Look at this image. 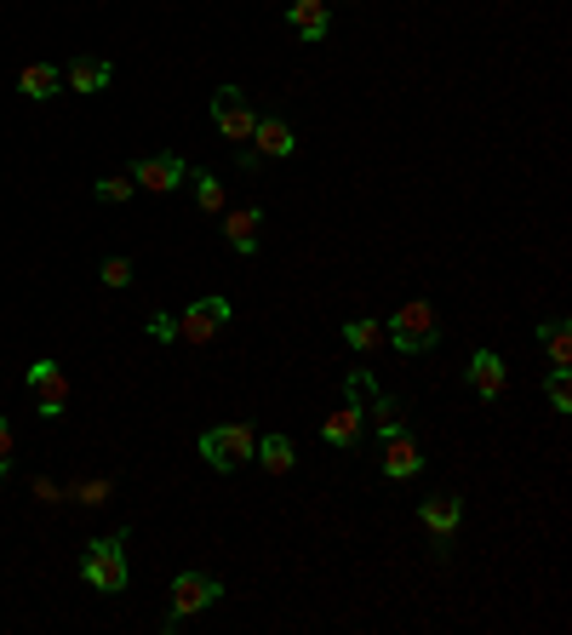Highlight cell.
Segmentation results:
<instances>
[{
	"mask_svg": "<svg viewBox=\"0 0 572 635\" xmlns=\"http://www.w3.org/2000/svg\"><path fill=\"white\" fill-rule=\"evenodd\" d=\"M253 452H258L253 424H212L207 436H201V459H207L218 475H235L241 464H253Z\"/></svg>",
	"mask_w": 572,
	"mask_h": 635,
	"instance_id": "6da1fadb",
	"label": "cell"
},
{
	"mask_svg": "<svg viewBox=\"0 0 572 635\" xmlns=\"http://www.w3.org/2000/svg\"><path fill=\"white\" fill-rule=\"evenodd\" d=\"M384 338L401 349V355H418V349H435V338H441V321H435V310L424 298H412V303H401V310L389 315V326H384Z\"/></svg>",
	"mask_w": 572,
	"mask_h": 635,
	"instance_id": "7a4b0ae2",
	"label": "cell"
},
{
	"mask_svg": "<svg viewBox=\"0 0 572 635\" xmlns=\"http://www.w3.org/2000/svg\"><path fill=\"white\" fill-rule=\"evenodd\" d=\"M81 578L92 584V590H104V596H120V590H127V532H115V539L86 544Z\"/></svg>",
	"mask_w": 572,
	"mask_h": 635,
	"instance_id": "3957f363",
	"label": "cell"
},
{
	"mask_svg": "<svg viewBox=\"0 0 572 635\" xmlns=\"http://www.w3.org/2000/svg\"><path fill=\"white\" fill-rule=\"evenodd\" d=\"M212 126H218V138H230V143H253L258 109L246 104L241 86H218V92H212Z\"/></svg>",
	"mask_w": 572,
	"mask_h": 635,
	"instance_id": "277c9868",
	"label": "cell"
},
{
	"mask_svg": "<svg viewBox=\"0 0 572 635\" xmlns=\"http://www.w3.org/2000/svg\"><path fill=\"white\" fill-rule=\"evenodd\" d=\"M218 596H223V584L212 573H178V578H172V619L166 624H184L195 613H207Z\"/></svg>",
	"mask_w": 572,
	"mask_h": 635,
	"instance_id": "5b68a950",
	"label": "cell"
},
{
	"mask_svg": "<svg viewBox=\"0 0 572 635\" xmlns=\"http://www.w3.org/2000/svg\"><path fill=\"white\" fill-rule=\"evenodd\" d=\"M30 390H35V401H40V418H63L69 413V372L58 367V361H35L30 367Z\"/></svg>",
	"mask_w": 572,
	"mask_h": 635,
	"instance_id": "8992f818",
	"label": "cell"
},
{
	"mask_svg": "<svg viewBox=\"0 0 572 635\" xmlns=\"http://www.w3.org/2000/svg\"><path fill=\"white\" fill-rule=\"evenodd\" d=\"M223 321H230V298H195L178 315V338L184 344H212Z\"/></svg>",
	"mask_w": 572,
	"mask_h": 635,
	"instance_id": "52a82bcc",
	"label": "cell"
},
{
	"mask_svg": "<svg viewBox=\"0 0 572 635\" xmlns=\"http://www.w3.org/2000/svg\"><path fill=\"white\" fill-rule=\"evenodd\" d=\"M189 177V166L178 161V155H143L138 161V172H132V184L138 189H155V195H172Z\"/></svg>",
	"mask_w": 572,
	"mask_h": 635,
	"instance_id": "ba28073f",
	"label": "cell"
},
{
	"mask_svg": "<svg viewBox=\"0 0 572 635\" xmlns=\"http://www.w3.org/2000/svg\"><path fill=\"white\" fill-rule=\"evenodd\" d=\"M504 384H510L504 355H492V349H476V355H469V390H476L481 401H499Z\"/></svg>",
	"mask_w": 572,
	"mask_h": 635,
	"instance_id": "9c48e42d",
	"label": "cell"
},
{
	"mask_svg": "<svg viewBox=\"0 0 572 635\" xmlns=\"http://www.w3.org/2000/svg\"><path fill=\"white\" fill-rule=\"evenodd\" d=\"M418 470H424V452L412 447L407 429H395V436H384V475L389 481H412Z\"/></svg>",
	"mask_w": 572,
	"mask_h": 635,
	"instance_id": "30bf717a",
	"label": "cell"
},
{
	"mask_svg": "<svg viewBox=\"0 0 572 635\" xmlns=\"http://www.w3.org/2000/svg\"><path fill=\"white\" fill-rule=\"evenodd\" d=\"M418 521H424V527L435 532V539L446 544V539L458 532V521H464V504H458L453 493H435V498H424V504H418Z\"/></svg>",
	"mask_w": 572,
	"mask_h": 635,
	"instance_id": "8fae6325",
	"label": "cell"
},
{
	"mask_svg": "<svg viewBox=\"0 0 572 635\" xmlns=\"http://www.w3.org/2000/svg\"><path fill=\"white\" fill-rule=\"evenodd\" d=\"M258 230H264V212H258V207L223 212V241H230L235 252H258Z\"/></svg>",
	"mask_w": 572,
	"mask_h": 635,
	"instance_id": "7c38bea8",
	"label": "cell"
},
{
	"mask_svg": "<svg viewBox=\"0 0 572 635\" xmlns=\"http://www.w3.org/2000/svg\"><path fill=\"white\" fill-rule=\"evenodd\" d=\"M63 81H69V92H104L115 81V64L109 58H74Z\"/></svg>",
	"mask_w": 572,
	"mask_h": 635,
	"instance_id": "4fadbf2b",
	"label": "cell"
},
{
	"mask_svg": "<svg viewBox=\"0 0 572 635\" xmlns=\"http://www.w3.org/2000/svg\"><path fill=\"white\" fill-rule=\"evenodd\" d=\"M253 143L264 149V155H269V161H287V155H292V149H297V138H292V126H287V120H276V115H264V120L253 126Z\"/></svg>",
	"mask_w": 572,
	"mask_h": 635,
	"instance_id": "5bb4252c",
	"label": "cell"
},
{
	"mask_svg": "<svg viewBox=\"0 0 572 635\" xmlns=\"http://www.w3.org/2000/svg\"><path fill=\"white\" fill-rule=\"evenodd\" d=\"M287 18H292V30L297 35H304V41H320V35H327V0H292V7H287Z\"/></svg>",
	"mask_w": 572,
	"mask_h": 635,
	"instance_id": "9a60e30c",
	"label": "cell"
},
{
	"mask_svg": "<svg viewBox=\"0 0 572 635\" xmlns=\"http://www.w3.org/2000/svg\"><path fill=\"white\" fill-rule=\"evenodd\" d=\"M361 429H366L361 406H343V413H327L320 436H327V447H355V441H361Z\"/></svg>",
	"mask_w": 572,
	"mask_h": 635,
	"instance_id": "2e32d148",
	"label": "cell"
},
{
	"mask_svg": "<svg viewBox=\"0 0 572 635\" xmlns=\"http://www.w3.org/2000/svg\"><path fill=\"white\" fill-rule=\"evenodd\" d=\"M58 86H63V74H58L52 64H30V69L17 74V92H23V97H35V104L58 97Z\"/></svg>",
	"mask_w": 572,
	"mask_h": 635,
	"instance_id": "e0dca14e",
	"label": "cell"
},
{
	"mask_svg": "<svg viewBox=\"0 0 572 635\" xmlns=\"http://www.w3.org/2000/svg\"><path fill=\"white\" fill-rule=\"evenodd\" d=\"M343 344H350L355 355H372L384 344V321H366V315H355V321H343Z\"/></svg>",
	"mask_w": 572,
	"mask_h": 635,
	"instance_id": "ac0fdd59",
	"label": "cell"
},
{
	"mask_svg": "<svg viewBox=\"0 0 572 635\" xmlns=\"http://www.w3.org/2000/svg\"><path fill=\"white\" fill-rule=\"evenodd\" d=\"M372 424H378V436H395V429H407V401L395 395H372Z\"/></svg>",
	"mask_w": 572,
	"mask_h": 635,
	"instance_id": "d6986e66",
	"label": "cell"
},
{
	"mask_svg": "<svg viewBox=\"0 0 572 635\" xmlns=\"http://www.w3.org/2000/svg\"><path fill=\"white\" fill-rule=\"evenodd\" d=\"M253 459H264V470H269V475H287V470L297 464V452H292V441H287V436H264V452H253Z\"/></svg>",
	"mask_w": 572,
	"mask_h": 635,
	"instance_id": "ffe728a7",
	"label": "cell"
},
{
	"mask_svg": "<svg viewBox=\"0 0 572 635\" xmlns=\"http://www.w3.org/2000/svg\"><path fill=\"white\" fill-rule=\"evenodd\" d=\"M544 349H550V367H572V333H567V321L544 326Z\"/></svg>",
	"mask_w": 572,
	"mask_h": 635,
	"instance_id": "44dd1931",
	"label": "cell"
},
{
	"mask_svg": "<svg viewBox=\"0 0 572 635\" xmlns=\"http://www.w3.org/2000/svg\"><path fill=\"white\" fill-rule=\"evenodd\" d=\"M189 184H195V207H201V212H223V184H218L212 172H195Z\"/></svg>",
	"mask_w": 572,
	"mask_h": 635,
	"instance_id": "7402d4cb",
	"label": "cell"
},
{
	"mask_svg": "<svg viewBox=\"0 0 572 635\" xmlns=\"http://www.w3.org/2000/svg\"><path fill=\"white\" fill-rule=\"evenodd\" d=\"M343 395H350V406H361V413H366V401L378 395V384H372V372H366V367H355L350 378H343Z\"/></svg>",
	"mask_w": 572,
	"mask_h": 635,
	"instance_id": "603a6c76",
	"label": "cell"
},
{
	"mask_svg": "<svg viewBox=\"0 0 572 635\" xmlns=\"http://www.w3.org/2000/svg\"><path fill=\"white\" fill-rule=\"evenodd\" d=\"M97 281H104V287H132V258H104V269H97Z\"/></svg>",
	"mask_w": 572,
	"mask_h": 635,
	"instance_id": "cb8c5ba5",
	"label": "cell"
},
{
	"mask_svg": "<svg viewBox=\"0 0 572 635\" xmlns=\"http://www.w3.org/2000/svg\"><path fill=\"white\" fill-rule=\"evenodd\" d=\"M132 177H97V200H109V207H120V200H132Z\"/></svg>",
	"mask_w": 572,
	"mask_h": 635,
	"instance_id": "d4e9b609",
	"label": "cell"
},
{
	"mask_svg": "<svg viewBox=\"0 0 572 635\" xmlns=\"http://www.w3.org/2000/svg\"><path fill=\"white\" fill-rule=\"evenodd\" d=\"M550 406H556V413H567V406H572V378H567V367L550 372Z\"/></svg>",
	"mask_w": 572,
	"mask_h": 635,
	"instance_id": "484cf974",
	"label": "cell"
},
{
	"mask_svg": "<svg viewBox=\"0 0 572 635\" xmlns=\"http://www.w3.org/2000/svg\"><path fill=\"white\" fill-rule=\"evenodd\" d=\"M149 338H178V321H172V315H155V321H149Z\"/></svg>",
	"mask_w": 572,
	"mask_h": 635,
	"instance_id": "4316f807",
	"label": "cell"
},
{
	"mask_svg": "<svg viewBox=\"0 0 572 635\" xmlns=\"http://www.w3.org/2000/svg\"><path fill=\"white\" fill-rule=\"evenodd\" d=\"M12 464V424H7V413H0V470Z\"/></svg>",
	"mask_w": 572,
	"mask_h": 635,
	"instance_id": "83f0119b",
	"label": "cell"
},
{
	"mask_svg": "<svg viewBox=\"0 0 572 635\" xmlns=\"http://www.w3.org/2000/svg\"><path fill=\"white\" fill-rule=\"evenodd\" d=\"M0 487H7V470H0Z\"/></svg>",
	"mask_w": 572,
	"mask_h": 635,
	"instance_id": "f1b7e54d",
	"label": "cell"
}]
</instances>
